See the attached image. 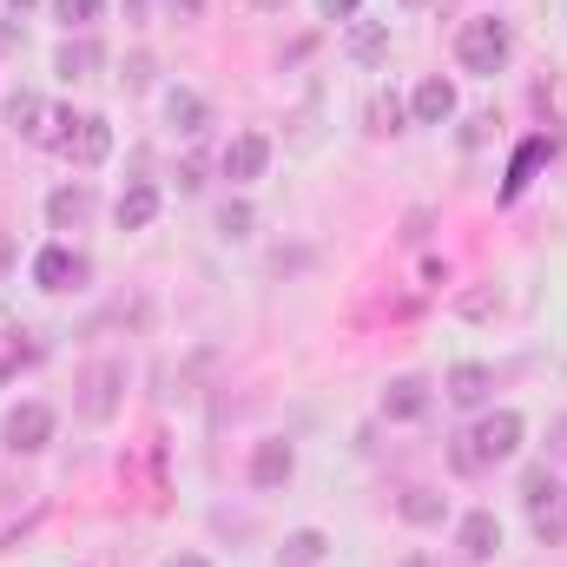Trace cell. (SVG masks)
Wrapping results in <instances>:
<instances>
[{
  "mask_svg": "<svg viewBox=\"0 0 567 567\" xmlns=\"http://www.w3.org/2000/svg\"><path fill=\"white\" fill-rule=\"evenodd\" d=\"M522 502H528L535 542H542V548H561L567 542V482H555L548 462H535V468L522 475Z\"/></svg>",
  "mask_w": 567,
  "mask_h": 567,
  "instance_id": "1",
  "label": "cell"
},
{
  "mask_svg": "<svg viewBox=\"0 0 567 567\" xmlns=\"http://www.w3.org/2000/svg\"><path fill=\"white\" fill-rule=\"evenodd\" d=\"M508 53H515V33H508V20H468L462 33H455V60H462V73H502L508 66Z\"/></svg>",
  "mask_w": 567,
  "mask_h": 567,
  "instance_id": "2",
  "label": "cell"
},
{
  "mask_svg": "<svg viewBox=\"0 0 567 567\" xmlns=\"http://www.w3.org/2000/svg\"><path fill=\"white\" fill-rule=\"evenodd\" d=\"M120 403H126V363H86L80 370V383H73V410L86 416V423H113L120 416Z\"/></svg>",
  "mask_w": 567,
  "mask_h": 567,
  "instance_id": "3",
  "label": "cell"
},
{
  "mask_svg": "<svg viewBox=\"0 0 567 567\" xmlns=\"http://www.w3.org/2000/svg\"><path fill=\"white\" fill-rule=\"evenodd\" d=\"M522 435H528V423H522L515 410H488L482 423L468 429V442H475V455H482V468H495V462H508V455L522 449Z\"/></svg>",
  "mask_w": 567,
  "mask_h": 567,
  "instance_id": "4",
  "label": "cell"
},
{
  "mask_svg": "<svg viewBox=\"0 0 567 567\" xmlns=\"http://www.w3.org/2000/svg\"><path fill=\"white\" fill-rule=\"evenodd\" d=\"M0 435H7L13 455H40V449L53 442V410H47V403H13Z\"/></svg>",
  "mask_w": 567,
  "mask_h": 567,
  "instance_id": "5",
  "label": "cell"
},
{
  "mask_svg": "<svg viewBox=\"0 0 567 567\" xmlns=\"http://www.w3.org/2000/svg\"><path fill=\"white\" fill-rule=\"evenodd\" d=\"M60 152H66L73 165H100V158L113 152V126H106L100 113H73V120H66V140H60Z\"/></svg>",
  "mask_w": 567,
  "mask_h": 567,
  "instance_id": "6",
  "label": "cell"
},
{
  "mask_svg": "<svg viewBox=\"0 0 567 567\" xmlns=\"http://www.w3.org/2000/svg\"><path fill=\"white\" fill-rule=\"evenodd\" d=\"M86 271H93V265H86L80 251H66V245H47V251L33 258V284H40V290H80Z\"/></svg>",
  "mask_w": 567,
  "mask_h": 567,
  "instance_id": "7",
  "label": "cell"
},
{
  "mask_svg": "<svg viewBox=\"0 0 567 567\" xmlns=\"http://www.w3.org/2000/svg\"><path fill=\"white\" fill-rule=\"evenodd\" d=\"M218 165H225L231 185H251V178H265V165H271V140H265V133H238V140L225 145Z\"/></svg>",
  "mask_w": 567,
  "mask_h": 567,
  "instance_id": "8",
  "label": "cell"
},
{
  "mask_svg": "<svg viewBox=\"0 0 567 567\" xmlns=\"http://www.w3.org/2000/svg\"><path fill=\"white\" fill-rule=\"evenodd\" d=\"M488 390H495V370H482V363H455V370L442 377V396H449L455 410H482Z\"/></svg>",
  "mask_w": 567,
  "mask_h": 567,
  "instance_id": "9",
  "label": "cell"
},
{
  "mask_svg": "<svg viewBox=\"0 0 567 567\" xmlns=\"http://www.w3.org/2000/svg\"><path fill=\"white\" fill-rule=\"evenodd\" d=\"M455 548H462L468 561H495V555H502V522H495L488 508L462 515V528H455Z\"/></svg>",
  "mask_w": 567,
  "mask_h": 567,
  "instance_id": "10",
  "label": "cell"
},
{
  "mask_svg": "<svg viewBox=\"0 0 567 567\" xmlns=\"http://www.w3.org/2000/svg\"><path fill=\"white\" fill-rule=\"evenodd\" d=\"M290 468H297V455H290V442H284V435H271V442H258V449H251V488H265V495H271V488L290 482Z\"/></svg>",
  "mask_w": 567,
  "mask_h": 567,
  "instance_id": "11",
  "label": "cell"
},
{
  "mask_svg": "<svg viewBox=\"0 0 567 567\" xmlns=\"http://www.w3.org/2000/svg\"><path fill=\"white\" fill-rule=\"evenodd\" d=\"M383 416H390V423H423L429 416V383L423 377H396V383L383 390Z\"/></svg>",
  "mask_w": 567,
  "mask_h": 567,
  "instance_id": "12",
  "label": "cell"
},
{
  "mask_svg": "<svg viewBox=\"0 0 567 567\" xmlns=\"http://www.w3.org/2000/svg\"><path fill=\"white\" fill-rule=\"evenodd\" d=\"M165 126L185 133V140H198V133L212 126V106H205L192 86H172V93H165Z\"/></svg>",
  "mask_w": 567,
  "mask_h": 567,
  "instance_id": "13",
  "label": "cell"
},
{
  "mask_svg": "<svg viewBox=\"0 0 567 567\" xmlns=\"http://www.w3.org/2000/svg\"><path fill=\"white\" fill-rule=\"evenodd\" d=\"M113 218H120V231H145V225L158 218V185H152V178H133V185L120 192Z\"/></svg>",
  "mask_w": 567,
  "mask_h": 567,
  "instance_id": "14",
  "label": "cell"
},
{
  "mask_svg": "<svg viewBox=\"0 0 567 567\" xmlns=\"http://www.w3.org/2000/svg\"><path fill=\"white\" fill-rule=\"evenodd\" d=\"M47 218H53V231H80L93 218V185H60L47 198Z\"/></svg>",
  "mask_w": 567,
  "mask_h": 567,
  "instance_id": "15",
  "label": "cell"
},
{
  "mask_svg": "<svg viewBox=\"0 0 567 567\" xmlns=\"http://www.w3.org/2000/svg\"><path fill=\"white\" fill-rule=\"evenodd\" d=\"M100 60H106V53H100L93 40H73V33H66V40H60V53H53V73H60V80H93V73H100Z\"/></svg>",
  "mask_w": 567,
  "mask_h": 567,
  "instance_id": "16",
  "label": "cell"
},
{
  "mask_svg": "<svg viewBox=\"0 0 567 567\" xmlns=\"http://www.w3.org/2000/svg\"><path fill=\"white\" fill-rule=\"evenodd\" d=\"M7 120H13V133H27V140L47 145L53 113H47V100H40V93H13V100H7Z\"/></svg>",
  "mask_w": 567,
  "mask_h": 567,
  "instance_id": "17",
  "label": "cell"
},
{
  "mask_svg": "<svg viewBox=\"0 0 567 567\" xmlns=\"http://www.w3.org/2000/svg\"><path fill=\"white\" fill-rule=\"evenodd\" d=\"M410 113H416L423 126L455 120V86H449V80H423V86H416V100H410Z\"/></svg>",
  "mask_w": 567,
  "mask_h": 567,
  "instance_id": "18",
  "label": "cell"
},
{
  "mask_svg": "<svg viewBox=\"0 0 567 567\" xmlns=\"http://www.w3.org/2000/svg\"><path fill=\"white\" fill-rule=\"evenodd\" d=\"M323 555H330V535L323 528H297V535H284L278 567H317Z\"/></svg>",
  "mask_w": 567,
  "mask_h": 567,
  "instance_id": "19",
  "label": "cell"
},
{
  "mask_svg": "<svg viewBox=\"0 0 567 567\" xmlns=\"http://www.w3.org/2000/svg\"><path fill=\"white\" fill-rule=\"evenodd\" d=\"M383 53H390V27L383 20H357L350 27V60L357 66H383Z\"/></svg>",
  "mask_w": 567,
  "mask_h": 567,
  "instance_id": "20",
  "label": "cell"
},
{
  "mask_svg": "<svg viewBox=\"0 0 567 567\" xmlns=\"http://www.w3.org/2000/svg\"><path fill=\"white\" fill-rule=\"evenodd\" d=\"M396 508H403V522H410V528H435V522L449 515V502H442L435 488H410V495H403Z\"/></svg>",
  "mask_w": 567,
  "mask_h": 567,
  "instance_id": "21",
  "label": "cell"
},
{
  "mask_svg": "<svg viewBox=\"0 0 567 567\" xmlns=\"http://www.w3.org/2000/svg\"><path fill=\"white\" fill-rule=\"evenodd\" d=\"M363 120H370V133H377V140H390V133H403V100H396V93H377Z\"/></svg>",
  "mask_w": 567,
  "mask_h": 567,
  "instance_id": "22",
  "label": "cell"
},
{
  "mask_svg": "<svg viewBox=\"0 0 567 567\" xmlns=\"http://www.w3.org/2000/svg\"><path fill=\"white\" fill-rule=\"evenodd\" d=\"M53 13H60V27H66V33H86V27L106 13V0H53Z\"/></svg>",
  "mask_w": 567,
  "mask_h": 567,
  "instance_id": "23",
  "label": "cell"
},
{
  "mask_svg": "<svg viewBox=\"0 0 567 567\" xmlns=\"http://www.w3.org/2000/svg\"><path fill=\"white\" fill-rule=\"evenodd\" d=\"M218 231H225V238H251V231H258V212H251L245 198H225V212H218Z\"/></svg>",
  "mask_w": 567,
  "mask_h": 567,
  "instance_id": "24",
  "label": "cell"
},
{
  "mask_svg": "<svg viewBox=\"0 0 567 567\" xmlns=\"http://www.w3.org/2000/svg\"><path fill=\"white\" fill-rule=\"evenodd\" d=\"M449 468H455V475H482V455H475L468 435H449Z\"/></svg>",
  "mask_w": 567,
  "mask_h": 567,
  "instance_id": "25",
  "label": "cell"
},
{
  "mask_svg": "<svg viewBox=\"0 0 567 567\" xmlns=\"http://www.w3.org/2000/svg\"><path fill=\"white\" fill-rule=\"evenodd\" d=\"M152 73H158V66H152V53H126V66H120L126 93H145V86H152Z\"/></svg>",
  "mask_w": 567,
  "mask_h": 567,
  "instance_id": "26",
  "label": "cell"
},
{
  "mask_svg": "<svg viewBox=\"0 0 567 567\" xmlns=\"http://www.w3.org/2000/svg\"><path fill=\"white\" fill-rule=\"evenodd\" d=\"M178 192H205V158H178Z\"/></svg>",
  "mask_w": 567,
  "mask_h": 567,
  "instance_id": "27",
  "label": "cell"
},
{
  "mask_svg": "<svg viewBox=\"0 0 567 567\" xmlns=\"http://www.w3.org/2000/svg\"><path fill=\"white\" fill-rule=\"evenodd\" d=\"M495 303H502L495 290H468V297H462V317H495Z\"/></svg>",
  "mask_w": 567,
  "mask_h": 567,
  "instance_id": "28",
  "label": "cell"
},
{
  "mask_svg": "<svg viewBox=\"0 0 567 567\" xmlns=\"http://www.w3.org/2000/svg\"><path fill=\"white\" fill-rule=\"evenodd\" d=\"M488 126H495V113H475V120L462 126V145H482V140H488Z\"/></svg>",
  "mask_w": 567,
  "mask_h": 567,
  "instance_id": "29",
  "label": "cell"
},
{
  "mask_svg": "<svg viewBox=\"0 0 567 567\" xmlns=\"http://www.w3.org/2000/svg\"><path fill=\"white\" fill-rule=\"evenodd\" d=\"M548 455H567V416H555V423H548Z\"/></svg>",
  "mask_w": 567,
  "mask_h": 567,
  "instance_id": "30",
  "label": "cell"
},
{
  "mask_svg": "<svg viewBox=\"0 0 567 567\" xmlns=\"http://www.w3.org/2000/svg\"><path fill=\"white\" fill-rule=\"evenodd\" d=\"M317 7H323V20H350L357 13V0H317Z\"/></svg>",
  "mask_w": 567,
  "mask_h": 567,
  "instance_id": "31",
  "label": "cell"
},
{
  "mask_svg": "<svg viewBox=\"0 0 567 567\" xmlns=\"http://www.w3.org/2000/svg\"><path fill=\"white\" fill-rule=\"evenodd\" d=\"M172 13H178V20H198V13H205V0H172Z\"/></svg>",
  "mask_w": 567,
  "mask_h": 567,
  "instance_id": "32",
  "label": "cell"
},
{
  "mask_svg": "<svg viewBox=\"0 0 567 567\" xmlns=\"http://www.w3.org/2000/svg\"><path fill=\"white\" fill-rule=\"evenodd\" d=\"M7 265H13V238L0 231V278H7Z\"/></svg>",
  "mask_w": 567,
  "mask_h": 567,
  "instance_id": "33",
  "label": "cell"
},
{
  "mask_svg": "<svg viewBox=\"0 0 567 567\" xmlns=\"http://www.w3.org/2000/svg\"><path fill=\"white\" fill-rule=\"evenodd\" d=\"M165 567H205V555H172Z\"/></svg>",
  "mask_w": 567,
  "mask_h": 567,
  "instance_id": "34",
  "label": "cell"
},
{
  "mask_svg": "<svg viewBox=\"0 0 567 567\" xmlns=\"http://www.w3.org/2000/svg\"><path fill=\"white\" fill-rule=\"evenodd\" d=\"M126 20H145V0H126Z\"/></svg>",
  "mask_w": 567,
  "mask_h": 567,
  "instance_id": "35",
  "label": "cell"
},
{
  "mask_svg": "<svg viewBox=\"0 0 567 567\" xmlns=\"http://www.w3.org/2000/svg\"><path fill=\"white\" fill-rule=\"evenodd\" d=\"M403 567H435V561H429V555H403Z\"/></svg>",
  "mask_w": 567,
  "mask_h": 567,
  "instance_id": "36",
  "label": "cell"
},
{
  "mask_svg": "<svg viewBox=\"0 0 567 567\" xmlns=\"http://www.w3.org/2000/svg\"><path fill=\"white\" fill-rule=\"evenodd\" d=\"M251 7H265V13H278V7H284V0H251Z\"/></svg>",
  "mask_w": 567,
  "mask_h": 567,
  "instance_id": "37",
  "label": "cell"
},
{
  "mask_svg": "<svg viewBox=\"0 0 567 567\" xmlns=\"http://www.w3.org/2000/svg\"><path fill=\"white\" fill-rule=\"evenodd\" d=\"M13 7H33V0H13Z\"/></svg>",
  "mask_w": 567,
  "mask_h": 567,
  "instance_id": "38",
  "label": "cell"
},
{
  "mask_svg": "<svg viewBox=\"0 0 567 567\" xmlns=\"http://www.w3.org/2000/svg\"><path fill=\"white\" fill-rule=\"evenodd\" d=\"M410 7H416V0H410Z\"/></svg>",
  "mask_w": 567,
  "mask_h": 567,
  "instance_id": "39",
  "label": "cell"
}]
</instances>
